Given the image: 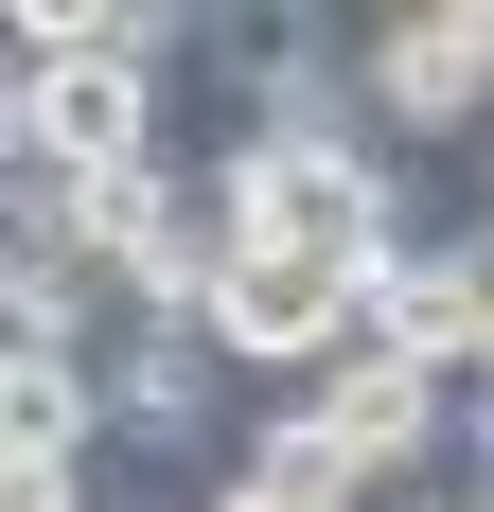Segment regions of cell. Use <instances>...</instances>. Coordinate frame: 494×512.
Listing matches in <instances>:
<instances>
[{
    "mask_svg": "<svg viewBox=\"0 0 494 512\" xmlns=\"http://www.w3.org/2000/svg\"><path fill=\"white\" fill-rule=\"evenodd\" d=\"M212 159H230L247 248H318V265H353L371 301H389V265L424 248V230H406V159H318V142H212Z\"/></svg>",
    "mask_w": 494,
    "mask_h": 512,
    "instance_id": "1",
    "label": "cell"
},
{
    "mask_svg": "<svg viewBox=\"0 0 494 512\" xmlns=\"http://www.w3.org/2000/svg\"><path fill=\"white\" fill-rule=\"evenodd\" d=\"M212 336H230V371L283 407V389H318V371L371 336V283H353V265H318V248H247L230 283H212Z\"/></svg>",
    "mask_w": 494,
    "mask_h": 512,
    "instance_id": "2",
    "label": "cell"
},
{
    "mask_svg": "<svg viewBox=\"0 0 494 512\" xmlns=\"http://www.w3.org/2000/svg\"><path fill=\"white\" fill-rule=\"evenodd\" d=\"M283 407L318 424V442H336L371 495H424V460H459V389H442V371H406L389 336H353L318 389H283Z\"/></svg>",
    "mask_w": 494,
    "mask_h": 512,
    "instance_id": "3",
    "label": "cell"
},
{
    "mask_svg": "<svg viewBox=\"0 0 494 512\" xmlns=\"http://www.w3.org/2000/svg\"><path fill=\"white\" fill-rule=\"evenodd\" d=\"M371 336H389L406 371H442V389H477V371H494V230H424V248L389 265V301H371Z\"/></svg>",
    "mask_w": 494,
    "mask_h": 512,
    "instance_id": "4",
    "label": "cell"
},
{
    "mask_svg": "<svg viewBox=\"0 0 494 512\" xmlns=\"http://www.w3.org/2000/svg\"><path fill=\"white\" fill-rule=\"evenodd\" d=\"M212 512H389V495H371V477H353L300 407H265V424H247V460L212 477Z\"/></svg>",
    "mask_w": 494,
    "mask_h": 512,
    "instance_id": "5",
    "label": "cell"
},
{
    "mask_svg": "<svg viewBox=\"0 0 494 512\" xmlns=\"http://www.w3.org/2000/svg\"><path fill=\"white\" fill-rule=\"evenodd\" d=\"M459 477H494V371L459 389Z\"/></svg>",
    "mask_w": 494,
    "mask_h": 512,
    "instance_id": "6",
    "label": "cell"
},
{
    "mask_svg": "<svg viewBox=\"0 0 494 512\" xmlns=\"http://www.w3.org/2000/svg\"><path fill=\"white\" fill-rule=\"evenodd\" d=\"M477 230H494V142H477Z\"/></svg>",
    "mask_w": 494,
    "mask_h": 512,
    "instance_id": "7",
    "label": "cell"
},
{
    "mask_svg": "<svg viewBox=\"0 0 494 512\" xmlns=\"http://www.w3.org/2000/svg\"><path fill=\"white\" fill-rule=\"evenodd\" d=\"M89 512H142V495H89Z\"/></svg>",
    "mask_w": 494,
    "mask_h": 512,
    "instance_id": "8",
    "label": "cell"
},
{
    "mask_svg": "<svg viewBox=\"0 0 494 512\" xmlns=\"http://www.w3.org/2000/svg\"><path fill=\"white\" fill-rule=\"evenodd\" d=\"M477 495H494V477H477Z\"/></svg>",
    "mask_w": 494,
    "mask_h": 512,
    "instance_id": "9",
    "label": "cell"
}]
</instances>
